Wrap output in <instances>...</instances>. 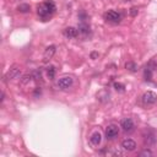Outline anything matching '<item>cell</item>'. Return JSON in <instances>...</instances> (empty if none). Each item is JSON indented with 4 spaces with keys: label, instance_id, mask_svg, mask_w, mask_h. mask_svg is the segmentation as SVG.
<instances>
[{
    "label": "cell",
    "instance_id": "1",
    "mask_svg": "<svg viewBox=\"0 0 157 157\" xmlns=\"http://www.w3.org/2000/svg\"><path fill=\"white\" fill-rule=\"evenodd\" d=\"M55 10H57V7H55V4L53 1H50V0H48V1H44L42 3L41 5H38L37 7V14L38 16L43 20V21H46L48 20L54 13H55Z\"/></svg>",
    "mask_w": 157,
    "mask_h": 157
},
{
    "label": "cell",
    "instance_id": "2",
    "mask_svg": "<svg viewBox=\"0 0 157 157\" xmlns=\"http://www.w3.org/2000/svg\"><path fill=\"white\" fill-rule=\"evenodd\" d=\"M142 99V103L145 106H151V104H155L156 103V101H157V95L152 91H147V92H145L141 97Z\"/></svg>",
    "mask_w": 157,
    "mask_h": 157
},
{
    "label": "cell",
    "instance_id": "3",
    "mask_svg": "<svg viewBox=\"0 0 157 157\" xmlns=\"http://www.w3.org/2000/svg\"><path fill=\"white\" fill-rule=\"evenodd\" d=\"M20 75H21L20 66H19V65H13V66L10 68V70L6 73L5 78H6V80H14V78H17Z\"/></svg>",
    "mask_w": 157,
    "mask_h": 157
},
{
    "label": "cell",
    "instance_id": "4",
    "mask_svg": "<svg viewBox=\"0 0 157 157\" xmlns=\"http://www.w3.org/2000/svg\"><path fill=\"white\" fill-rule=\"evenodd\" d=\"M73 77H70V76H64V77H60L59 80H58V87L60 88V90H68L69 87H71L73 86Z\"/></svg>",
    "mask_w": 157,
    "mask_h": 157
},
{
    "label": "cell",
    "instance_id": "5",
    "mask_svg": "<svg viewBox=\"0 0 157 157\" xmlns=\"http://www.w3.org/2000/svg\"><path fill=\"white\" fill-rule=\"evenodd\" d=\"M104 17H106L107 21L114 22V24H118V22H120V20H121V15L119 13H117V11H114V10H110V11H108V13H106Z\"/></svg>",
    "mask_w": 157,
    "mask_h": 157
},
{
    "label": "cell",
    "instance_id": "6",
    "mask_svg": "<svg viewBox=\"0 0 157 157\" xmlns=\"http://www.w3.org/2000/svg\"><path fill=\"white\" fill-rule=\"evenodd\" d=\"M55 50H57V48H55V46H49L46 48V50H44L43 53V60L44 61H49L55 54Z\"/></svg>",
    "mask_w": 157,
    "mask_h": 157
},
{
    "label": "cell",
    "instance_id": "7",
    "mask_svg": "<svg viewBox=\"0 0 157 157\" xmlns=\"http://www.w3.org/2000/svg\"><path fill=\"white\" fill-rule=\"evenodd\" d=\"M118 134H119V130H118V127H116V125H108L106 128V136H107V139H114Z\"/></svg>",
    "mask_w": 157,
    "mask_h": 157
},
{
    "label": "cell",
    "instance_id": "8",
    "mask_svg": "<svg viewBox=\"0 0 157 157\" xmlns=\"http://www.w3.org/2000/svg\"><path fill=\"white\" fill-rule=\"evenodd\" d=\"M121 147L124 150H127V151H134L136 149V142L134 140H131V139H125L121 142Z\"/></svg>",
    "mask_w": 157,
    "mask_h": 157
},
{
    "label": "cell",
    "instance_id": "9",
    "mask_svg": "<svg viewBox=\"0 0 157 157\" xmlns=\"http://www.w3.org/2000/svg\"><path fill=\"white\" fill-rule=\"evenodd\" d=\"M120 127L124 131H131L134 129V121L131 118H124L120 123Z\"/></svg>",
    "mask_w": 157,
    "mask_h": 157
},
{
    "label": "cell",
    "instance_id": "10",
    "mask_svg": "<svg viewBox=\"0 0 157 157\" xmlns=\"http://www.w3.org/2000/svg\"><path fill=\"white\" fill-rule=\"evenodd\" d=\"M64 35L68 38H76L78 36V30L75 27H66L64 30Z\"/></svg>",
    "mask_w": 157,
    "mask_h": 157
},
{
    "label": "cell",
    "instance_id": "11",
    "mask_svg": "<svg viewBox=\"0 0 157 157\" xmlns=\"http://www.w3.org/2000/svg\"><path fill=\"white\" fill-rule=\"evenodd\" d=\"M90 141H91V144L93 145V146H98V145L101 144V141H102V135H101V133L99 131L92 133L91 138H90Z\"/></svg>",
    "mask_w": 157,
    "mask_h": 157
},
{
    "label": "cell",
    "instance_id": "12",
    "mask_svg": "<svg viewBox=\"0 0 157 157\" xmlns=\"http://www.w3.org/2000/svg\"><path fill=\"white\" fill-rule=\"evenodd\" d=\"M77 30H78V33H81V35H84V36H86L90 33V26H88V24H86V22H81V24L78 25Z\"/></svg>",
    "mask_w": 157,
    "mask_h": 157
},
{
    "label": "cell",
    "instance_id": "13",
    "mask_svg": "<svg viewBox=\"0 0 157 157\" xmlns=\"http://www.w3.org/2000/svg\"><path fill=\"white\" fill-rule=\"evenodd\" d=\"M152 73H153V69H151L150 66L147 65L146 66V69H145V71H144V75H145V78H146L147 81H150L151 78H152Z\"/></svg>",
    "mask_w": 157,
    "mask_h": 157
},
{
    "label": "cell",
    "instance_id": "14",
    "mask_svg": "<svg viewBox=\"0 0 157 157\" xmlns=\"http://www.w3.org/2000/svg\"><path fill=\"white\" fill-rule=\"evenodd\" d=\"M125 68H127V70H129V71H131V73H135V71L138 70V65H136L135 63H133V61H128V63L125 64Z\"/></svg>",
    "mask_w": 157,
    "mask_h": 157
},
{
    "label": "cell",
    "instance_id": "15",
    "mask_svg": "<svg viewBox=\"0 0 157 157\" xmlns=\"http://www.w3.org/2000/svg\"><path fill=\"white\" fill-rule=\"evenodd\" d=\"M17 10L20 11V13L26 14V13H28V11L31 10V7H30V5H28V4H20V5L17 6Z\"/></svg>",
    "mask_w": 157,
    "mask_h": 157
},
{
    "label": "cell",
    "instance_id": "16",
    "mask_svg": "<svg viewBox=\"0 0 157 157\" xmlns=\"http://www.w3.org/2000/svg\"><path fill=\"white\" fill-rule=\"evenodd\" d=\"M144 140H145V144H146V145H152V144H155V141H156L153 134H150V135H146V136L144 138Z\"/></svg>",
    "mask_w": 157,
    "mask_h": 157
},
{
    "label": "cell",
    "instance_id": "17",
    "mask_svg": "<svg viewBox=\"0 0 157 157\" xmlns=\"http://www.w3.org/2000/svg\"><path fill=\"white\" fill-rule=\"evenodd\" d=\"M47 76L50 78V80H52V78H54V76H55V68H54V66H48V68H47Z\"/></svg>",
    "mask_w": 157,
    "mask_h": 157
},
{
    "label": "cell",
    "instance_id": "18",
    "mask_svg": "<svg viewBox=\"0 0 157 157\" xmlns=\"http://www.w3.org/2000/svg\"><path fill=\"white\" fill-rule=\"evenodd\" d=\"M32 77H33V80H36V81H38V80H41V77H42V71L41 70H35V71H32Z\"/></svg>",
    "mask_w": 157,
    "mask_h": 157
},
{
    "label": "cell",
    "instance_id": "19",
    "mask_svg": "<svg viewBox=\"0 0 157 157\" xmlns=\"http://www.w3.org/2000/svg\"><path fill=\"white\" fill-rule=\"evenodd\" d=\"M32 78H33V77H32V75H30V74H28V75H25L24 77H22L21 84H22V85H27V84H30V82H31Z\"/></svg>",
    "mask_w": 157,
    "mask_h": 157
},
{
    "label": "cell",
    "instance_id": "20",
    "mask_svg": "<svg viewBox=\"0 0 157 157\" xmlns=\"http://www.w3.org/2000/svg\"><path fill=\"white\" fill-rule=\"evenodd\" d=\"M114 88L117 90V91H120V92H123V91H124V85H123V84H120V82H114Z\"/></svg>",
    "mask_w": 157,
    "mask_h": 157
},
{
    "label": "cell",
    "instance_id": "21",
    "mask_svg": "<svg viewBox=\"0 0 157 157\" xmlns=\"http://www.w3.org/2000/svg\"><path fill=\"white\" fill-rule=\"evenodd\" d=\"M140 156H152V152L150 150H144L142 152H140Z\"/></svg>",
    "mask_w": 157,
    "mask_h": 157
},
{
    "label": "cell",
    "instance_id": "22",
    "mask_svg": "<svg viewBox=\"0 0 157 157\" xmlns=\"http://www.w3.org/2000/svg\"><path fill=\"white\" fill-rule=\"evenodd\" d=\"M130 15L131 16H136L138 15V9L136 7H131L130 9Z\"/></svg>",
    "mask_w": 157,
    "mask_h": 157
},
{
    "label": "cell",
    "instance_id": "23",
    "mask_svg": "<svg viewBox=\"0 0 157 157\" xmlns=\"http://www.w3.org/2000/svg\"><path fill=\"white\" fill-rule=\"evenodd\" d=\"M38 95L41 96V88L37 87V88H36V91H35V96H38Z\"/></svg>",
    "mask_w": 157,
    "mask_h": 157
},
{
    "label": "cell",
    "instance_id": "24",
    "mask_svg": "<svg viewBox=\"0 0 157 157\" xmlns=\"http://www.w3.org/2000/svg\"><path fill=\"white\" fill-rule=\"evenodd\" d=\"M97 57H98V53H92V54H91V58H92V59H95V58H97Z\"/></svg>",
    "mask_w": 157,
    "mask_h": 157
}]
</instances>
